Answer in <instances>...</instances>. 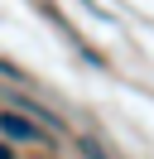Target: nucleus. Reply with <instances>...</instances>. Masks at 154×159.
<instances>
[{
    "label": "nucleus",
    "mask_w": 154,
    "mask_h": 159,
    "mask_svg": "<svg viewBox=\"0 0 154 159\" xmlns=\"http://www.w3.org/2000/svg\"><path fill=\"white\" fill-rule=\"evenodd\" d=\"M0 135L5 140H19V145H43L48 130H38L29 116H19V111H0Z\"/></svg>",
    "instance_id": "f257e3e1"
},
{
    "label": "nucleus",
    "mask_w": 154,
    "mask_h": 159,
    "mask_svg": "<svg viewBox=\"0 0 154 159\" xmlns=\"http://www.w3.org/2000/svg\"><path fill=\"white\" fill-rule=\"evenodd\" d=\"M82 154H87V159H111L101 145H96V140H82Z\"/></svg>",
    "instance_id": "f03ea898"
},
{
    "label": "nucleus",
    "mask_w": 154,
    "mask_h": 159,
    "mask_svg": "<svg viewBox=\"0 0 154 159\" xmlns=\"http://www.w3.org/2000/svg\"><path fill=\"white\" fill-rule=\"evenodd\" d=\"M0 72H5V77H24V72H19L15 63H5V58H0Z\"/></svg>",
    "instance_id": "7ed1b4c3"
},
{
    "label": "nucleus",
    "mask_w": 154,
    "mask_h": 159,
    "mask_svg": "<svg viewBox=\"0 0 154 159\" xmlns=\"http://www.w3.org/2000/svg\"><path fill=\"white\" fill-rule=\"evenodd\" d=\"M0 159H15V149H10V145H5V140H0Z\"/></svg>",
    "instance_id": "20e7f679"
}]
</instances>
